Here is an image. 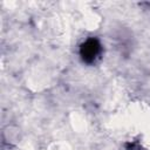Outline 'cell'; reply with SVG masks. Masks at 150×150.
Here are the masks:
<instances>
[{
	"mask_svg": "<svg viewBox=\"0 0 150 150\" xmlns=\"http://www.w3.org/2000/svg\"><path fill=\"white\" fill-rule=\"evenodd\" d=\"M98 49H100L98 42L95 39H90V40H88L83 45V47L81 49V54H82V56H83L84 60L91 61L96 56V54L98 53Z\"/></svg>",
	"mask_w": 150,
	"mask_h": 150,
	"instance_id": "6da1fadb",
	"label": "cell"
}]
</instances>
